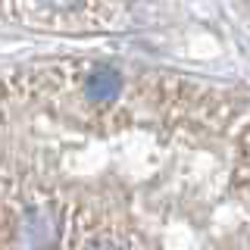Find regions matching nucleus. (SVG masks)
Segmentation results:
<instances>
[{
	"instance_id": "obj_1",
	"label": "nucleus",
	"mask_w": 250,
	"mask_h": 250,
	"mask_svg": "<svg viewBox=\"0 0 250 250\" xmlns=\"http://www.w3.org/2000/svg\"><path fill=\"white\" fill-rule=\"evenodd\" d=\"M244 94L106 60L0 72V250H247Z\"/></svg>"
},
{
	"instance_id": "obj_2",
	"label": "nucleus",
	"mask_w": 250,
	"mask_h": 250,
	"mask_svg": "<svg viewBox=\"0 0 250 250\" xmlns=\"http://www.w3.org/2000/svg\"><path fill=\"white\" fill-rule=\"evenodd\" d=\"M131 0H6V10L28 25L84 31L113 28L125 19Z\"/></svg>"
}]
</instances>
